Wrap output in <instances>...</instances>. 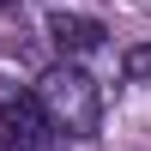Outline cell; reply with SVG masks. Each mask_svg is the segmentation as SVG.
I'll return each mask as SVG.
<instances>
[{
    "label": "cell",
    "mask_w": 151,
    "mask_h": 151,
    "mask_svg": "<svg viewBox=\"0 0 151 151\" xmlns=\"http://www.w3.org/2000/svg\"><path fill=\"white\" fill-rule=\"evenodd\" d=\"M30 103L42 109V121H48L55 139H97V133H103V91H97L91 73L73 67V60H55V67L30 85Z\"/></svg>",
    "instance_id": "1"
},
{
    "label": "cell",
    "mask_w": 151,
    "mask_h": 151,
    "mask_svg": "<svg viewBox=\"0 0 151 151\" xmlns=\"http://www.w3.org/2000/svg\"><path fill=\"white\" fill-rule=\"evenodd\" d=\"M42 30H48V42H55L67 60H79V55H91V48H103V36H109L97 18H79V12H48Z\"/></svg>",
    "instance_id": "2"
},
{
    "label": "cell",
    "mask_w": 151,
    "mask_h": 151,
    "mask_svg": "<svg viewBox=\"0 0 151 151\" xmlns=\"http://www.w3.org/2000/svg\"><path fill=\"white\" fill-rule=\"evenodd\" d=\"M121 73H127L133 85H151V42H133L127 55H121Z\"/></svg>",
    "instance_id": "3"
},
{
    "label": "cell",
    "mask_w": 151,
    "mask_h": 151,
    "mask_svg": "<svg viewBox=\"0 0 151 151\" xmlns=\"http://www.w3.org/2000/svg\"><path fill=\"white\" fill-rule=\"evenodd\" d=\"M0 151H42V145H18V139H6V133H0Z\"/></svg>",
    "instance_id": "4"
}]
</instances>
